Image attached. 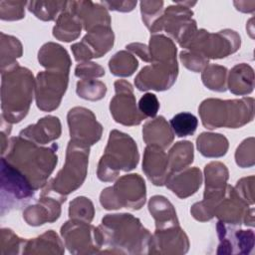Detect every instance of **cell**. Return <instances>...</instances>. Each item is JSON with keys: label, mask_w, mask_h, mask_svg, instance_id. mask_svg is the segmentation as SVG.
<instances>
[{"label": "cell", "mask_w": 255, "mask_h": 255, "mask_svg": "<svg viewBox=\"0 0 255 255\" xmlns=\"http://www.w3.org/2000/svg\"><path fill=\"white\" fill-rule=\"evenodd\" d=\"M64 202L60 198H54L50 194L41 193L37 204L31 205L24 211V218L29 225L38 226L45 222L57 220L61 213L60 205Z\"/></svg>", "instance_id": "obj_18"}, {"label": "cell", "mask_w": 255, "mask_h": 255, "mask_svg": "<svg viewBox=\"0 0 255 255\" xmlns=\"http://www.w3.org/2000/svg\"><path fill=\"white\" fill-rule=\"evenodd\" d=\"M148 209L155 220V229L178 225L173 205L164 196L155 195L151 197L148 203Z\"/></svg>", "instance_id": "obj_23"}, {"label": "cell", "mask_w": 255, "mask_h": 255, "mask_svg": "<svg viewBox=\"0 0 255 255\" xmlns=\"http://www.w3.org/2000/svg\"><path fill=\"white\" fill-rule=\"evenodd\" d=\"M61 234L71 253H98L101 249L97 236V228L88 222L71 219V221L66 222L62 226Z\"/></svg>", "instance_id": "obj_11"}, {"label": "cell", "mask_w": 255, "mask_h": 255, "mask_svg": "<svg viewBox=\"0 0 255 255\" xmlns=\"http://www.w3.org/2000/svg\"><path fill=\"white\" fill-rule=\"evenodd\" d=\"M177 72L176 61L152 62L150 66H145L141 69L134 83L140 91H146L148 89L163 91L172 86Z\"/></svg>", "instance_id": "obj_14"}, {"label": "cell", "mask_w": 255, "mask_h": 255, "mask_svg": "<svg viewBox=\"0 0 255 255\" xmlns=\"http://www.w3.org/2000/svg\"><path fill=\"white\" fill-rule=\"evenodd\" d=\"M26 240L19 238L10 229L1 230V254H16L19 249L24 247Z\"/></svg>", "instance_id": "obj_36"}, {"label": "cell", "mask_w": 255, "mask_h": 255, "mask_svg": "<svg viewBox=\"0 0 255 255\" xmlns=\"http://www.w3.org/2000/svg\"><path fill=\"white\" fill-rule=\"evenodd\" d=\"M81 24L82 22L78 16L69 7H66L65 11H63L58 18L57 25L53 30V35L61 41H73L81 32Z\"/></svg>", "instance_id": "obj_24"}, {"label": "cell", "mask_w": 255, "mask_h": 255, "mask_svg": "<svg viewBox=\"0 0 255 255\" xmlns=\"http://www.w3.org/2000/svg\"><path fill=\"white\" fill-rule=\"evenodd\" d=\"M64 252L63 244L53 230H50L38 238L26 240L23 247V254L31 253H59Z\"/></svg>", "instance_id": "obj_25"}, {"label": "cell", "mask_w": 255, "mask_h": 255, "mask_svg": "<svg viewBox=\"0 0 255 255\" xmlns=\"http://www.w3.org/2000/svg\"><path fill=\"white\" fill-rule=\"evenodd\" d=\"M168 167L171 172L180 171L193 161V145L190 141H178L169 150Z\"/></svg>", "instance_id": "obj_27"}, {"label": "cell", "mask_w": 255, "mask_h": 255, "mask_svg": "<svg viewBox=\"0 0 255 255\" xmlns=\"http://www.w3.org/2000/svg\"><path fill=\"white\" fill-rule=\"evenodd\" d=\"M68 124L71 140L78 144L89 146L101 138L103 128L88 109L78 107L70 110Z\"/></svg>", "instance_id": "obj_13"}, {"label": "cell", "mask_w": 255, "mask_h": 255, "mask_svg": "<svg viewBox=\"0 0 255 255\" xmlns=\"http://www.w3.org/2000/svg\"><path fill=\"white\" fill-rule=\"evenodd\" d=\"M232 224H226L221 221L217 223V235L219 245L217 254H248L254 245V233L252 230L235 229Z\"/></svg>", "instance_id": "obj_16"}, {"label": "cell", "mask_w": 255, "mask_h": 255, "mask_svg": "<svg viewBox=\"0 0 255 255\" xmlns=\"http://www.w3.org/2000/svg\"><path fill=\"white\" fill-rule=\"evenodd\" d=\"M169 124L173 133L179 137H183L192 135L195 132L198 126V120L191 113L182 112L172 117Z\"/></svg>", "instance_id": "obj_30"}, {"label": "cell", "mask_w": 255, "mask_h": 255, "mask_svg": "<svg viewBox=\"0 0 255 255\" xmlns=\"http://www.w3.org/2000/svg\"><path fill=\"white\" fill-rule=\"evenodd\" d=\"M201 172L198 168L192 167L187 168L181 172H169L166 179L165 185L172 190L180 198H185L193 193L201 185Z\"/></svg>", "instance_id": "obj_20"}, {"label": "cell", "mask_w": 255, "mask_h": 255, "mask_svg": "<svg viewBox=\"0 0 255 255\" xmlns=\"http://www.w3.org/2000/svg\"><path fill=\"white\" fill-rule=\"evenodd\" d=\"M35 189L16 168L1 158V213L30 200Z\"/></svg>", "instance_id": "obj_10"}, {"label": "cell", "mask_w": 255, "mask_h": 255, "mask_svg": "<svg viewBox=\"0 0 255 255\" xmlns=\"http://www.w3.org/2000/svg\"><path fill=\"white\" fill-rule=\"evenodd\" d=\"M228 171L220 162H210L205 166V191H216L226 187Z\"/></svg>", "instance_id": "obj_29"}, {"label": "cell", "mask_w": 255, "mask_h": 255, "mask_svg": "<svg viewBox=\"0 0 255 255\" xmlns=\"http://www.w3.org/2000/svg\"><path fill=\"white\" fill-rule=\"evenodd\" d=\"M69 215L71 219L90 223L94 216L93 203L86 197H77L70 203Z\"/></svg>", "instance_id": "obj_34"}, {"label": "cell", "mask_w": 255, "mask_h": 255, "mask_svg": "<svg viewBox=\"0 0 255 255\" xmlns=\"http://www.w3.org/2000/svg\"><path fill=\"white\" fill-rule=\"evenodd\" d=\"M180 59L186 68L194 72L200 71L208 63V59L193 51H182Z\"/></svg>", "instance_id": "obj_39"}, {"label": "cell", "mask_w": 255, "mask_h": 255, "mask_svg": "<svg viewBox=\"0 0 255 255\" xmlns=\"http://www.w3.org/2000/svg\"><path fill=\"white\" fill-rule=\"evenodd\" d=\"M107 92V88L105 84L100 81H95L92 79H84L77 84V93L79 97L96 101L102 99Z\"/></svg>", "instance_id": "obj_35"}, {"label": "cell", "mask_w": 255, "mask_h": 255, "mask_svg": "<svg viewBox=\"0 0 255 255\" xmlns=\"http://www.w3.org/2000/svg\"><path fill=\"white\" fill-rule=\"evenodd\" d=\"M22 55V45L15 37L1 33V71L15 64L16 59Z\"/></svg>", "instance_id": "obj_28"}, {"label": "cell", "mask_w": 255, "mask_h": 255, "mask_svg": "<svg viewBox=\"0 0 255 255\" xmlns=\"http://www.w3.org/2000/svg\"><path fill=\"white\" fill-rule=\"evenodd\" d=\"M89 146L70 140L67 147L66 163L57 176L49 183L43 193H53L62 200L66 195L80 187L85 180L88 167Z\"/></svg>", "instance_id": "obj_6"}, {"label": "cell", "mask_w": 255, "mask_h": 255, "mask_svg": "<svg viewBox=\"0 0 255 255\" xmlns=\"http://www.w3.org/2000/svg\"><path fill=\"white\" fill-rule=\"evenodd\" d=\"M106 209L129 207L139 209L145 201V184L138 174L121 177L114 186L107 187L100 196Z\"/></svg>", "instance_id": "obj_7"}, {"label": "cell", "mask_w": 255, "mask_h": 255, "mask_svg": "<svg viewBox=\"0 0 255 255\" xmlns=\"http://www.w3.org/2000/svg\"><path fill=\"white\" fill-rule=\"evenodd\" d=\"M188 248V238L178 224L162 229H155L151 237L148 253L182 254L187 252Z\"/></svg>", "instance_id": "obj_17"}, {"label": "cell", "mask_w": 255, "mask_h": 255, "mask_svg": "<svg viewBox=\"0 0 255 255\" xmlns=\"http://www.w3.org/2000/svg\"><path fill=\"white\" fill-rule=\"evenodd\" d=\"M36 79V103L43 111H53L61 103L68 86L69 69L47 68Z\"/></svg>", "instance_id": "obj_9"}, {"label": "cell", "mask_w": 255, "mask_h": 255, "mask_svg": "<svg viewBox=\"0 0 255 255\" xmlns=\"http://www.w3.org/2000/svg\"><path fill=\"white\" fill-rule=\"evenodd\" d=\"M240 45V38L231 30L210 34L204 30L197 31L185 48L208 59L224 58L235 52Z\"/></svg>", "instance_id": "obj_8"}, {"label": "cell", "mask_w": 255, "mask_h": 255, "mask_svg": "<svg viewBox=\"0 0 255 255\" xmlns=\"http://www.w3.org/2000/svg\"><path fill=\"white\" fill-rule=\"evenodd\" d=\"M159 110V102L154 94H144L138 102V111L145 118H154Z\"/></svg>", "instance_id": "obj_38"}, {"label": "cell", "mask_w": 255, "mask_h": 255, "mask_svg": "<svg viewBox=\"0 0 255 255\" xmlns=\"http://www.w3.org/2000/svg\"><path fill=\"white\" fill-rule=\"evenodd\" d=\"M75 75L79 78H83V79L85 78L86 80L92 77H102L103 75H105V71L101 66L95 63L85 62L77 66Z\"/></svg>", "instance_id": "obj_40"}, {"label": "cell", "mask_w": 255, "mask_h": 255, "mask_svg": "<svg viewBox=\"0 0 255 255\" xmlns=\"http://www.w3.org/2000/svg\"><path fill=\"white\" fill-rule=\"evenodd\" d=\"M61 134V124L57 117L48 116L41 120L36 125L28 126L20 131V136L35 143L46 144Z\"/></svg>", "instance_id": "obj_21"}, {"label": "cell", "mask_w": 255, "mask_h": 255, "mask_svg": "<svg viewBox=\"0 0 255 255\" xmlns=\"http://www.w3.org/2000/svg\"><path fill=\"white\" fill-rule=\"evenodd\" d=\"M238 77H240V81L230 82L229 90L236 95H245L250 93L253 90V80H248V75L253 74V70L249 68V66L242 64L237 65L232 69Z\"/></svg>", "instance_id": "obj_33"}, {"label": "cell", "mask_w": 255, "mask_h": 255, "mask_svg": "<svg viewBox=\"0 0 255 255\" xmlns=\"http://www.w3.org/2000/svg\"><path fill=\"white\" fill-rule=\"evenodd\" d=\"M116 96L111 100L110 110L115 121L125 126H135L146 118L140 114L135 105L131 85L119 80L115 83Z\"/></svg>", "instance_id": "obj_12"}, {"label": "cell", "mask_w": 255, "mask_h": 255, "mask_svg": "<svg viewBox=\"0 0 255 255\" xmlns=\"http://www.w3.org/2000/svg\"><path fill=\"white\" fill-rule=\"evenodd\" d=\"M100 247L110 248V253H148L151 234L131 214H108L97 228Z\"/></svg>", "instance_id": "obj_1"}, {"label": "cell", "mask_w": 255, "mask_h": 255, "mask_svg": "<svg viewBox=\"0 0 255 255\" xmlns=\"http://www.w3.org/2000/svg\"><path fill=\"white\" fill-rule=\"evenodd\" d=\"M26 2L1 1L0 16L2 20H18L24 17V5Z\"/></svg>", "instance_id": "obj_37"}, {"label": "cell", "mask_w": 255, "mask_h": 255, "mask_svg": "<svg viewBox=\"0 0 255 255\" xmlns=\"http://www.w3.org/2000/svg\"><path fill=\"white\" fill-rule=\"evenodd\" d=\"M113 44L114 34L110 26H99L88 31L83 40L71 48L77 61H87L106 54Z\"/></svg>", "instance_id": "obj_15"}, {"label": "cell", "mask_w": 255, "mask_h": 255, "mask_svg": "<svg viewBox=\"0 0 255 255\" xmlns=\"http://www.w3.org/2000/svg\"><path fill=\"white\" fill-rule=\"evenodd\" d=\"M226 68L210 65L205 68L202 74V81L204 85L213 91L224 92L226 90L225 87V77H226Z\"/></svg>", "instance_id": "obj_32"}, {"label": "cell", "mask_w": 255, "mask_h": 255, "mask_svg": "<svg viewBox=\"0 0 255 255\" xmlns=\"http://www.w3.org/2000/svg\"><path fill=\"white\" fill-rule=\"evenodd\" d=\"M197 148L200 153L207 157H219L226 153L228 140L219 133L202 132L197 137Z\"/></svg>", "instance_id": "obj_26"}, {"label": "cell", "mask_w": 255, "mask_h": 255, "mask_svg": "<svg viewBox=\"0 0 255 255\" xmlns=\"http://www.w3.org/2000/svg\"><path fill=\"white\" fill-rule=\"evenodd\" d=\"M109 65L114 75L127 77L130 76L135 71L138 63L132 55L125 51H121L110 60Z\"/></svg>", "instance_id": "obj_31"}, {"label": "cell", "mask_w": 255, "mask_h": 255, "mask_svg": "<svg viewBox=\"0 0 255 255\" xmlns=\"http://www.w3.org/2000/svg\"><path fill=\"white\" fill-rule=\"evenodd\" d=\"M168 159L161 147L147 145L144 151L142 169L154 185H162L168 175Z\"/></svg>", "instance_id": "obj_19"}, {"label": "cell", "mask_w": 255, "mask_h": 255, "mask_svg": "<svg viewBox=\"0 0 255 255\" xmlns=\"http://www.w3.org/2000/svg\"><path fill=\"white\" fill-rule=\"evenodd\" d=\"M143 140L147 145H156L164 148L173 139V131L163 117L147 122L142 129Z\"/></svg>", "instance_id": "obj_22"}, {"label": "cell", "mask_w": 255, "mask_h": 255, "mask_svg": "<svg viewBox=\"0 0 255 255\" xmlns=\"http://www.w3.org/2000/svg\"><path fill=\"white\" fill-rule=\"evenodd\" d=\"M1 109L6 122L19 123L32 102L34 80L31 72L17 64L1 71Z\"/></svg>", "instance_id": "obj_3"}, {"label": "cell", "mask_w": 255, "mask_h": 255, "mask_svg": "<svg viewBox=\"0 0 255 255\" xmlns=\"http://www.w3.org/2000/svg\"><path fill=\"white\" fill-rule=\"evenodd\" d=\"M57 144L41 147L37 143L20 135L11 137L7 154L2 156L16 168L37 190L46 184V180L57 164Z\"/></svg>", "instance_id": "obj_2"}, {"label": "cell", "mask_w": 255, "mask_h": 255, "mask_svg": "<svg viewBox=\"0 0 255 255\" xmlns=\"http://www.w3.org/2000/svg\"><path fill=\"white\" fill-rule=\"evenodd\" d=\"M129 49L130 51H132L133 53H135L136 55H138L142 60H144L145 62H150V58H149V51L148 48L142 44H130L128 46H127V49Z\"/></svg>", "instance_id": "obj_41"}, {"label": "cell", "mask_w": 255, "mask_h": 255, "mask_svg": "<svg viewBox=\"0 0 255 255\" xmlns=\"http://www.w3.org/2000/svg\"><path fill=\"white\" fill-rule=\"evenodd\" d=\"M249 99L222 101L218 99H208L202 102L199 107V114L202 124L207 128H217L221 127L238 128L251 121L253 118V100Z\"/></svg>", "instance_id": "obj_5"}, {"label": "cell", "mask_w": 255, "mask_h": 255, "mask_svg": "<svg viewBox=\"0 0 255 255\" xmlns=\"http://www.w3.org/2000/svg\"><path fill=\"white\" fill-rule=\"evenodd\" d=\"M138 157L136 144L128 134L116 129L111 131L105 153L99 162V179L114 180L120 170L133 169L138 162Z\"/></svg>", "instance_id": "obj_4"}]
</instances>
